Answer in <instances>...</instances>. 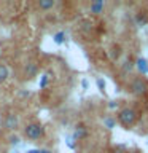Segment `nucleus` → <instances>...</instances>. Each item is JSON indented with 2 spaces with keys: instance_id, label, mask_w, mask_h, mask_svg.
<instances>
[{
  "instance_id": "nucleus-10",
  "label": "nucleus",
  "mask_w": 148,
  "mask_h": 153,
  "mask_svg": "<svg viewBox=\"0 0 148 153\" xmlns=\"http://www.w3.org/2000/svg\"><path fill=\"white\" fill-rule=\"evenodd\" d=\"M38 7H40V10H50L54 7V0H40Z\"/></svg>"
},
{
  "instance_id": "nucleus-14",
  "label": "nucleus",
  "mask_w": 148,
  "mask_h": 153,
  "mask_svg": "<svg viewBox=\"0 0 148 153\" xmlns=\"http://www.w3.org/2000/svg\"><path fill=\"white\" fill-rule=\"evenodd\" d=\"M97 86H99V89L102 91H105V81H104V78H97Z\"/></svg>"
},
{
  "instance_id": "nucleus-8",
  "label": "nucleus",
  "mask_w": 148,
  "mask_h": 153,
  "mask_svg": "<svg viewBox=\"0 0 148 153\" xmlns=\"http://www.w3.org/2000/svg\"><path fill=\"white\" fill-rule=\"evenodd\" d=\"M135 69L140 72L142 75L148 74V61L143 59V57H138V59L135 61Z\"/></svg>"
},
{
  "instance_id": "nucleus-19",
  "label": "nucleus",
  "mask_w": 148,
  "mask_h": 153,
  "mask_svg": "<svg viewBox=\"0 0 148 153\" xmlns=\"http://www.w3.org/2000/svg\"><path fill=\"white\" fill-rule=\"evenodd\" d=\"M27 153H40V150H29Z\"/></svg>"
},
{
  "instance_id": "nucleus-13",
  "label": "nucleus",
  "mask_w": 148,
  "mask_h": 153,
  "mask_svg": "<svg viewBox=\"0 0 148 153\" xmlns=\"http://www.w3.org/2000/svg\"><path fill=\"white\" fill-rule=\"evenodd\" d=\"M104 123H105V126H107L108 129L115 128V124H116V121H115L113 118H110V117H108V118H105V120H104Z\"/></svg>"
},
{
  "instance_id": "nucleus-9",
  "label": "nucleus",
  "mask_w": 148,
  "mask_h": 153,
  "mask_svg": "<svg viewBox=\"0 0 148 153\" xmlns=\"http://www.w3.org/2000/svg\"><path fill=\"white\" fill-rule=\"evenodd\" d=\"M10 76V70H8V67L5 65V64H0V83H3L5 80H7Z\"/></svg>"
},
{
  "instance_id": "nucleus-5",
  "label": "nucleus",
  "mask_w": 148,
  "mask_h": 153,
  "mask_svg": "<svg viewBox=\"0 0 148 153\" xmlns=\"http://www.w3.org/2000/svg\"><path fill=\"white\" fill-rule=\"evenodd\" d=\"M18 124H19V120H18L16 115L14 113L7 115V118H5V128H8L10 131H14V129L18 128Z\"/></svg>"
},
{
  "instance_id": "nucleus-7",
  "label": "nucleus",
  "mask_w": 148,
  "mask_h": 153,
  "mask_svg": "<svg viewBox=\"0 0 148 153\" xmlns=\"http://www.w3.org/2000/svg\"><path fill=\"white\" fill-rule=\"evenodd\" d=\"M104 7H105L104 0H94V2L91 3L89 10H91V13H92V14H100L104 11Z\"/></svg>"
},
{
  "instance_id": "nucleus-1",
  "label": "nucleus",
  "mask_w": 148,
  "mask_h": 153,
  "mask_svg": "<svg viewBox=\"0 0 148 153\" xmlns=\"http://www.w3.org/2000/svg\"><path fill=\"white\" fill-rule=\"evenodd\" d=\"M137 118H138V115L132 107H124V108L119 110V113H118V121L121 123L124 128L134 126L137 121Z\"/></svg>"
},
{
  "instance_id": "nucleus-16",
  "label": "nucleus",
  "mask_w": 148,
  "mask_h": 153,
  "mask_svg": "<svg viewBox=\"0 0 148 153\" xmlns=\"http://www.w3.org/2000/svg\"><path fill=\"white\" fill-rule=\"evenodd\" d=\"M18 142H19L18 136H11V137H10V143H18Z\"/></svg>"
},
{
  "instance_id": "nucleus-3",
  "label": "nucleus",
  "mask_w": 148,
  "mask_h": 153,
  "mask_svg": "<svg viewBox=\"0 0 148 153\" xmlns=\"http://www.w3.org/2000/svg\"><path fill=\"white\" fill-rule=\"evenodd\" d=\"M129 89H131V93L135 94V96H145L148 93V83L143 78H140V76H137V78H134L131 81Z\"/></svg>"
},
{
  "instance_id": "nucleus-2",
  "label": "nucleus",
  "mask_w": 148,
  "mask_h": 153,
  "mask_svg": "<svg viewBox=\"0 0 148 153\" xmlns=\"http://www.w3.org/2000/svg\"><path fill=\"white\" fill-rule=\"evenodd\" d=\"M24 134H26L27 139L30 140H38L45 136V128L41 126L40 123H29L26 128H24Z\"/></svg>"
},
{
  "instance_id": "nucleus-11",
  "label": "nucleus",
  "mask_w": 148,
  "mask_h": 153,
  "mask_svg": "<svg viewBox=\"0 0 148 153\" xmlns=\"http://www.w3.org/2000/svg\"><path fill=\"white\" fill-rule=\"evenodd\" d=\"M64 40H65V33L64 32H57L54 35V43H57V45H62Z\"/></svg>"
},
{
  "instance_id": "nucleus-4",
  "label": "nucleus",
  "mask_w": 148,
  "mask_h": 153,
  "mask_svg": "<svg viewBox=\"0 0 148 153\" xmlns=\"http://www.w3.org/2000/svg\"><path fill=\"white\" fill-rule=\"evenodd\" d=\"M86 137H88V128L84 124H76L73 131V139L75 140H83Z\"/></svg>"
},
{
  "instance_id": "nucleus-15",
  "label": "nucleus",
  "mask_w": 148,
  "mask_h": 153,
  "mask_svg": "<svg viewBox=\"0 0 148 153\" xmlns=\"http://www.w3.org/2000/svg\"><path fill=\"white\" fill-rule=\"evenodd\" d=\"M67 145H69L70 148H75V139H73V137L67 139Z\"/></svg>"
},
{
  "instance_id": "nucleus-17",
  "label": "nucleus",
  "mask_w": 148,
  "mask_h": 153,
  "mask_svg": "<svg viewBox=\"0 0 148 153\" xmlns=\"http://www.w3.org/2000/svg\"><path fill=\"white\" fill-rule=\"evenodd\" d=\"M19 94H21L22 97H29V96H30V93H29V91H21Z\"/></svg>"
},
{
  "instance_id": "nucleus-12",
  "label": "nucleus",
  "mask_w": 148,
  "mask_h": 153,
  "mask_svg": "<svg viewBox=\"0 0 148 153\" xmlns=\"http://www.w3.org/2000/svg\"><path fill=\"white\" fill-rule=\"evenodd\" d=\"M48 81H50V74L41 75V80H40V88L41 89H45L46 86H48Z\"/></svg>"
},
{
  "instance_id": "nucleus-18",
  "label": "nucleus",
  "mask_w": 148,
  "mask_h": 153,
  "mask_svg": "<svg viewBox=\"0 0 148 153\" xmlns=\"http://www.w3.org/2000/svg\"><path fill=\"white\" fill-rule=\"evenodd\" d=\"M40 153H54V152H51V150H40Z\"/></svg>"
},
{
  "instance_id": "nucleus-6",
  "label": "nucleus",
  "mask_w": 148,
  "mask_h": 153,
  "mask_svg": "<svg viewBox=\"0 0 148 153\" xmlns=\"http://www.w3.org/2000/svg\"><path fill=\"white\" fill-rule=\"evenodd\" d=\"M37 72H38V65L35 62H27L26 69H24V74H26L27 78H33V76L37 75Z\"/></svg>"
}]
</instances>
